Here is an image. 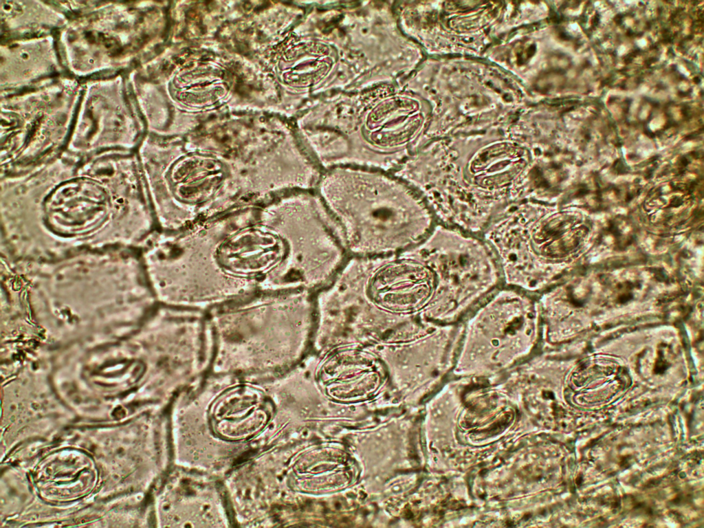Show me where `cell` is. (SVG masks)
<instances>
[{
    "label": "cell",
    "mask_w": 704,
    "mask_h": 528,
    "mask_svg": "<svg viewBox=\"0 0 704 528\" xmlns=\"http://www.w3.org/2000/svg\"><path fill=\"white\" fill-rule=\"evenodd\" d=\"M135 175L118 169L74 166L66 170H19L1 188V209L7 236L74 239L124 236L108 219L81 201L135 202Z\"/></svg>",
    "instance_id": "6da1fadb"
},
{
    "label": "cell",
    "mask_w": 704,
    "mask_h": 528,
    "mask_svg": "<svg viewBox=\"0 0 704 528\" xmlns=\"http://www.w3.org/2000/svg\"><path fill=\"white\" fill-rule=\"evenodd\" d=\"M315 190L347 252L362 257L399 253L426 234L427 212L420 194L392 172L335 166L322 172Z\"/></svg>",
    "instance_id": "7a4b0ae2"
},
{
    "label": "cell",
    "mask_w": 704,
    "mask_h": 528,
    "mask_svg": "<svg viewBox=\"0 0 704 528\" xmlns=\"http://www.w3.org/2000/svg\"><path fill=\"white\" fill-rule=\"evenodd\" d=\"M396 256L377 267L368 280L367 292L378 307L393 313H406L425 300L426 271L419 263Z\"/></svg>",
    "instance_id": "3957f363"
},
{
    "label": "cell",
    "mask_w": 704,
    "mask_h": 528,
    "mask_svg": "<svg viewBox=\"0 0 704 528\" xmlns=\"http://www.w3.org/2000/svg\"><path fill=\"white\" fill-rule=\"evenodd\" d=\"M267 413L258 397L243 396L221 401L214 408L212 421L217 432L230 439L250 437L264 426Z\"/></svg>",
    "instance_id": "277c9868"
}]
</instances>
